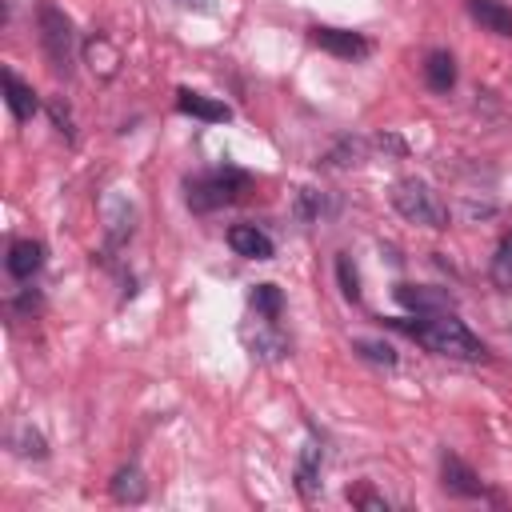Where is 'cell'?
<instances>
[{"instance_id":"obj_1","label":"cell","mask_w":512,"mask_h":512,"mask_svg":"<svg viewBox=\"0 0 512 512\" xmlns=\"http://www.w3.org/2000/svg\"><path fill=\"white\" fill-rule=\"evenodd\" d=\"M388 324H392L396 332H404L408 340L424 344V348L436 352V356H456V360H484V356H488L484 340H480L460 316H452V312L396 316V320H388Z\"/></svg>"},{"instance_id":"obj_2","label":"cell","mask_w":512,"mask_h":512,"mask_svg":"<svg viewBox=\"0 0 512 512\" xmlns=\"http://www.w3.org/2000/svg\"><path fill=\"white\" fill-rule=\"evenodd\" d=\"M248 184H252V176H248L244 168L224 164V168H208V172L188 176L184 200H188L192 212H216V208H224V204H236V200L248 192Z\"/></svg>"},{"instance_id":"obj_3","label":"cell","mask_w":512,"mask_h":512,"mask_svg":"<svg viewBox=\"0 0 512 512\" xmlns=\"http://www.w3.org/2000/svg\"><path fill=\"white\" fill-rule=\"evenodd\" d=\"M392 208L412 220V224H424V228H448V204L440 200V192L420 180V176H404L392 184Z\"/></svg>"},{"instance_id":"obj_4","label":"cell","mask_w":512,"mask_h":512,"mask_svg":"<svg viewBox=\"0 0 512 512\" xmlns=\"http://www.w3.org/2000/svg\"><path fill=\"white\" fill-rule=\"evenodd\" d=\"M36 28H40V48L52 64V72H72V48H76V32H72V20L56 8V4H40L36 12Z\"/></svg>"},{"instance_id":"obj_5","label":"cell","mask_w":512,"mask_h":512,"mask_svg":"<svg viewBox=\"0 0 512 512\" xmlns=\"http://www.w3.org/2000/svg\"><path fill=\"white\" fill-rule=\"evenodd\" d=\"M308 40H312L316 48L340 56V60H364V56L372 52V44H368L360 32L336 28V24H312V28H308Z\"/></svg>"},{"instance_id":"obj_6","label":"cell","mask_w":512,"mask_h":512,"mask_svg":"<svg viewBox=\"0 0 512 512\" xmlns=\"http://www.w3.org/2000/svg\"><path fill=\"white\" fill-rule=\"evenodd\" d=\"M440 484H444L448 496H460V500H484L488 496V488L476 476V468L468 460H460L456 452H444L440 456Z\"/></svg>"},{"instance_id":"obj_7","label":"cell","mask_w":512,"mask_h":512,"mask_svg":"<svg viewBox=\"0 0 512 512\" xmlns=\"http://www.w3.org/2000/svg\"><path fill=\"white\" fill-rule=\"evenodd\" d=\"M396 300L416 312V316H432V312H452V296L428 284H396Z\"/></svg>"},{"instance_id":"obj_8","label":"cell","mask_w":512,"mask_h":512,"mask_svg":"<svg viewBox=\"0 0 512 512\" xmlns=\"http://www.w3.org/2000/svg\"><path fill=\"white\" fill-rule=\"evenodd\" d=\"M4 268H8L12 280H32V276L44 268V244H40V240H28V236H24V240H12Z\"/></svg>"},{"instance_id":"obj_9","label":"cell","mask_w":512,"mask_h":512,"mask_svg":"<svg viewBox=\"0 0 512 512\" xmlns=\"http://www.w3.org/2000/svg\"><path fill=\"white\" fill-rule=\"evenodd\" d=\"M228 244L244 260H272V236L264 228H256V224H232L228 228Z\"/></svg>"},{"instance_id":"obj_10","label":"cell","mask_w":512,"mask_h":512,"mask_svg":"<svg viewBox=\"0 0 512 512\" xmlns=\"http://www.w3.org/2000/svg\"><path fill=\"white\" fill-rule=\"evenodd\" d=\"M0 88H4V104H8V112L24 124V120H32V112H36V92H32V84H24L12 68H4L0 72Z\"/></svg>"},{"instance_id":"obj_11","label":"cell","mask_w":512,"mask_h":512,"mask_svg":"<svg viewBox=\"0 0 512 512\" xmlns=\"http://www.w3.org/2000/svg\"><path fill=\"white\" fill-rule=\"evenodd\" d=\"M464 8L480 28L496 32V36H512V8L504 0H464Z\"/></svg>"},{"instance_id":"obj_12","label":"cell","mask_w":512,"mask_h":512,"mask_svg":"<svg viewBox=\"0 0 512 512\" xmlns=\"http://www.w3.org/2000/svg\"><path fill=\"white\" fill-rule=\"evenodd\" d=\"M176 108H180L184 116H196V120H208V124H220V120L232 116L224 100H212V96L192 92V88H180V92H176Z\"/></svg>"},{"instance_id":"obj_13","label":"cell","mask_w":512,"mask_h":512,"mask_svg":"<svg viewBox=\"0 0 512 512\" xmlns=\"http://www.w3.org/2000/svg\"><path fill=\"white\" fill-rule=\"evenodd\" d=\"M424 84H428L432 92H448V88L456 84V60H452V52L432 48V52L424 56Z\"/></svg>"},{"instance_id":"obj_14","label":"cell","mask_w":512,"mask_h":512,"mask_svg":"<svg viewBox=\"0 0 512 512\" xmlns=\"http://www.w3.org/2000/svg\"><path fill=\"white\" fill-rule=\"evenodd\" d=\"M144 492H148V484H144V476H140V468H136V464L116 468V476H112V496H116L120 504H140V500H144Z\"/></svg>"},{"instance_id":"obj_15","label":"cell","mask_w":512,"mask_h":512,"mask_svg":"<svg viewBox=\"0 0 512 512\" xmlns=\"http://www.w3.org/2000/svg\"><path fill=\"white\" fill-rule=\"evenodd\" d=\"M316 476H320V444L308 440L304 452H300V464H296V488H300L304 500H312V492H316Z\"/></svg>"},{"instance_id":"obj_16","label":"cell","mask_w":512,"mask_h":512,"mask_svg":"<svg viewBox=\"0 0 512 512\" xmlns=\"http://www.w3.org/2000/svg\"><path fill=\"white\" fill-rule=\"evenodd\" d=\"M248 304L256 308V316H264L268 324H276L280 320V312H284V296H280V288L276 284H256L252 288V296H248Z\"/></svg>"},{"instance_id":"obj_17","label":"cell","mask_w":512,"mask_h":512,"mask_svg":"<svg viewBox=\"0 0 512 512\" xmlns=\"http://www.w3.org/2000/svg\"><path fill=\"white\" fill-rule=\"evenodd\" d=\"M492 284L512 288V232L500 236V244H496V256H492Z\"/></svg>"},{"instance_id":"obj_18","label":"cell","mask_w":512,"mask_h":512,"mask_svg":"<svg viewBox=\"0 0 512 512\" xmlns=\"http://www.w3.org/2000/svg\"><path fill=\"white\" fill-rule=\"evenodd\" d=\"M352 348H356L364 360H372V364H384V368L396 364V348H392V344H380V340H356Z\"/></svg>"},{"instance_id":"obj_19","label":"cell","mask_w":512,"mask_h":512,"mask_svg":"<svg viewBox=\"0 0 512 512\" xmlns=\"http://www.w3.org/2000/svg\"><path fill=\"white\" fill-rule=\"evenodd\" d=\"M336 276H340V292L348 300H360V276H356V268H352L348 256H336Z\"/></svg>"},{"instance_id":"obj_20","label":"cell","mask_w":512,"mask_h":512,"mask_svg":"<svg viewBox=\"0 0 512 512\" xmlns=\"http://www.w3.org/2000/svg\"><path fill=\"white\" fill-rule=\"evenodd\" d=\"M348 500H352V504H360V508H388V500H384V496H376L368 484L348 488Z\"/></svg>"},{"instance_id":"obj_21","label":"cell","mask_w":512,"mask_h":512,"mask_svg":"<svg viewBox=\"0 0 512 512\" xmlns=\"http://www.w3.org/2000/svg\"><path fill=\"white\" fill-rule=\"evenodd\" d=\"M176 4H184V8H204V0H176Z\"/></svg>"}]
</instances>
